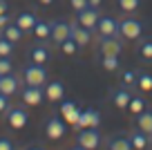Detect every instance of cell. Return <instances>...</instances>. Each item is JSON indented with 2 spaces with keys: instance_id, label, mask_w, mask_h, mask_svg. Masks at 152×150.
Segmentation results:
<instances>
[{
  "instance_id": "cell-1",
  "label": "cell",
  "mask_w": 152,
  "mask_h": 150,
  "mask_svg": "<svg viewBox=\"0 0 152 150\" xmlns=\"http://www.w3.org/2000/svg\"><path fill=\"white\" fill-rule=\"evenodd\" d=\"M143 34V23L139 18L125 16L119 20V36L123 40H139V36Z\"/></svg>"
},
{
  "instance_id": "cell-2",
  "label": "cell",
  "mask_w": 152,
  "mask_h": 150,
  "mask_svg": "<svg viewBox=\"0 0 152 150\" xmlns=\"http://www.w3.org/2000/svg\"><path fill=\"white\" fill-rule=\"evenodd\" d=\"M101 132L99 128H83V130H78V135H76V148L81 150H94L101 146Z\"/></svg>"
},
{
  "instance_id": "cell-3",
  "label": "cell",
  "mask_w": 152,
  "mask_h": 150,
  "mask_svg": "<svg viewBox=\"0 0 152 150\" xmlns=\"http://www.w3.org/2000/svg\"><path fill=\"white\" fill-rule=\"evenodd\" d=\"M23 81L27 85H40V88H43V85L47 83V70H45V65L29 63L23 70Z\"/></svg>"
},
{
  "instance_id": "cell-4",
  "label": "cell",
  "mask_w": 152,
  "mask_h": 150,
  "mask_svg": "<svg viewBox=\"0 0 152 150\" xmlns=\"http://www.w3.org/2000/svg\"><path fill=\"white\" fill-rule=\"evenodd\" d=\"M5 114H7V126L14 128V130H23L29 121V114L23 105H9Z\"/></svg>"
},
{
  "instance_id": "cell-5",
  "label": "cell",
  "mask_w": 152,
  "mask_h": 150,
  "mask_svg": "<svg viewBox=\"0 0 152 150\" xmlns=\"http://www.w3.org/2000/svg\"><path fill=\"white\" fill-rule=\"evenodd\" d=\"M45 137H47L49 141H58V139H63L65 137V132H67V126H65V119H61V117H49L47 121H45Z\"/></svg>"
},
{
  "instance_id": "cell-6",
  "label": "cell",
  "mask_w": 152,
  "mask_h": 150,
  "mask_svg": "<svg viewBox=\"0 0 152 150\" xmlns=\"http://www.w3.org/2000/svg\"><path fill=\"white\" fill-rule=\"evenodd\" d=\"M99 52L101 56H121V52H123V40H121V36H99Z\"/></svg>"
},
{
  "instance_id": "cell-7",
  "label": "cell",
  "mask_w": 152,
  "mask_h": 150,
  "mask_svg": "<svg viewBox=\"0 0 152 150\" xmlns=\"http://www.w3.org/2000/svg\"><path fill=\"white\" fill-rule=\"evenodd\" d=\"M101 126V112L96 108H83L78 114V121L74 123L76 130H83V128H99Z\"/></svg>"
},
{
  "instance_id": "cell-8",
  "label": "cell",
  "mask_w": 152,
  "mask_h": 150,
  "mask_svg": "<svg viewBox=\"0 0 152 150\" xmlns=\"http://www.w3.org/2000/svg\"><path fill=\"white\" fill-rule=\"evenodd\" d=\"M99 18H101L99 9H96V7H90V5H87L85 9L76 11V23L83 25V27H87L90 32H94V29H96V23H99Z\"/></svg>"
},
{
  "instance_id": "cell-9",
  "label": "cell",
  "mask_w": 152,
  "mask_h": 150,
  "mask_svg": "<svg viewBox=\"0 0 152 150\" xmlns=\"http://www.w3.org/2000/svg\"><path fill=\"white\" fill-rule=\"evenodd\" d=\"M20 96H23L25 105H40V103H43V99H45V90L40 88V85H27V83H25Z\"/></svg>"
},
{
  "instance_id": "cell-10",
  "label": "cell",
  "mask_w": 152,
  "mask_h": 150,
  "mask_svg": "<svg viewBox=\"0 0 152 150\" xmlns=\"http://www.w3.org/2000/svg\"><path fill=\"white\" fill-rule=\"evenodd\" d=\"M49 38H52L56 45H61L65 38H69V32H72V27H69V23H65V20H52L49 23Z\"/></svg>"
},
{
  "instance_id": "cell-11",
  "label": "cell",
  "mask_w": 152,
  "mask_h": 150,
  "mask_svg": "<svg viewBox=\"0 0 152 150\" xmlns=\"http://www.w3.org/2000/svg\"><path fill=\"white\" fill-rule=\"evenodd\" d=\"M96 32L99 36H119V20L112 16H101L96 23Z\"/></svg>"
},
{
  "instance_id": "cell-12",
  "label": "cell",
  "mask_w": 152,
  "mask_h": 150,
  "mask_svg": "<svg viewBox=\"0 0 152 150\" xmlns=\"http://www.w3.org/2000/svg\"><path fill=\"white\" fill-rule=\"evenodd\" d=\"M110 99H112V105H114V108H119V110H128L130 99H132V92H130L128 85H121V88L112 90Z\"/></svg>"
},
{
  "instance_id": "cell-13",
  "label": "cell",
  "mask_w": 152,
  "mask_h": 150,
  "mask_svg": "<svg viewBox=\"0 0 152 150\" xmlns=\"http://www.w3.org/2000/svg\"><path fill=\"white\" fill-rule=\"evenodd\" d=\"M65 96V83L63 81H47L45 83V99L49 103H58Z\"/></svg>"
},
{
  "instance_id": "cell-14",
  "label": "cell",
  "mask_w": 152,
  "mask_h": 150,
  "mask_svg": "<svg viewBox=\"0 0 152 150\" xmlns=\"http://www.w3.org/2000/svg\"><path fill=\"white\" fill-rule=\"evenodd\" d=\"M0 92L7 94V96H14V94L20 92V79L14 74V72L0 76Z\"/></svg>"
},
{
  "instance_id": "cell-15",
  "label": "cell",
  "mask_w": 152,
  "mask_h": 150,
  "mask_svg": "<svg viewBox=\"0 0 152 150\" xmlns=\"http://www.w3.org/2000/svg\"><path fill=\"white\" fill-rule=\"evenodd\" d=\"M27 58H29V63L45 65V63L52 61V52H49V47H45V45H31L29 52H27Z\"/></svg>"
},
{
  "instance_id": "cell-16",
  "label": "cell",
  "mask_w": 152,
  "mask_h": 150,
  "mask_svg": "<svg viewBox=\"0 0 152 150\" xmlns=\"http://www.w3.org/2000/svg\"><path fill=\"white\" fill-rule=\"evenodd\" d=\"M69 27H72L69 36L76 40V45H78V47H85V45H90V43H92V34H90V29H87V27L78 25L76 20H74V23H69Z\"/></svg>"
},
{
  "instance_id": "cell-17",
  "label": "cell",
  "mask_w": 152,
  "mask_h": 150,
  "mask_svg": "<svg viewBox=\"0 0 152 150\" xmlns=\"http://www.w3.org/2000/svg\"><path fill=\"white\" fill-rule=\"evenodd\" d=\"M81 110H83V108H78V103H76V101H63V103H61V117L65 119L69 126H74V123L78 121Z\"/></svg>"
},
{
  "instance_id": "cell-18",
  "label": "cell",
  "mask_w": 152,
  "mask_h": 150,
  "mask_svg": "<svg viewBox=\"0 0 152 150\" xmlns=\"http://www.w3.org/2000/svg\"><path fill=\"white\" fill-rule=\"evenodd\" d=\"M137 56L141 61L150 63L152 61V36H139V45H137Z\"/></svg>"
},
{
  "instance_id": "cell-19",
  "label": "cell",
  "mask_w": 152,
  "mask_h": 150,
  "mask_svg": "<svg viewBox=\"0 0 152 150\" xmlns=\"http://www.w3.org/2000/svg\"><path fill=\"white\" fill-rule=\"evenodd\" d=\"M105 148L107 150H132L130 143V135H114L105 141Z\"/></svg>"
},
{
  "instance_id": "cell-20",
  "label": "cell",
  "mask_w": 152,
  "mask_h": 150,
  "mask_svg": "<svg viewBox=\"0 0 152 150\" xmlns=\"http://www.w3.org/2000/svg\"><path fill=\"white\" fill-rule=\"evenodd\" d=\"M36 20H38V18H36V14H31V11H23V14H18V16L14 18V23L18 25V27L23 29L25 34H27V32H31V29H34Z\"/></svg>"
},
{
  "instance_id": "cell-21",
  "label": "cell",
  "mask_w": 152,
  "mask_h": 150,
  "mask_svg": "<svg viewBox=\"0 0 152 150\" xmlns=\"http://www.w3.org/2000/svg\"><path fill=\"white\" fill-rule=\"evenodd\" d=\"M130 143H132V150H143V148L150 146V137L137 128V130L130 132Z\"/></svg>"
},
{
  "instance_id": "cell-22",
  "label": "cell",
  "mask_w": 152,
  "mask_h": 150,
  "mask_svg": "<svg viewBox=\"0 0 152 150\" xmlns=\"http://www.w3.org/2000/svg\"><path fill=\"white\" fill-rule=\"evenodd\" d=\"M137 128L152 137V110H143L141 114H137Z\"/></svg>"
},
{
  "instance_id": "cell-23",
  "label": "cell",
  "mask_w": 152,
  "mask_h": 150,
  "mask_svg": "<svg viewBox=\"0 0 152 150\" xmlns=\"http://www.w3.org/2000/svg\"><path fill=\"white\" fill-rule=\"evenodd\" d=\"M0 34H2V36H5L7 40H11V43H18L20 38H23V34H25V32H23V29H20L16 23H9V25H5V27L0 29Z\"/></svg>"
},
{
  "instance_id": "cell-24",
  "label": "cell",
  "mask_w": 152,
  "mask_h": 150,
  "mask_svg": "<svg viewBox=\"0 0 152 150\" xmlns=\"http://www.w3.org/2000/svg\"><path fill=\"white\" fill-rule=\"evenodd\" d=\"M101 67H103L105 72H116L121 67V56H101Z\"/></svg>"
},
{
  "instance_id": "cell-25",
  "label": "cell",
  "mask_w": 152,
  "mask_h": 150,
  "mask_svg": "<svg viewBox=\"0 0 152 150\" xmlns=\"http://www.w3.org/2000/svg\"><path fill=\"white\" fill-rule=\"evenodd\" d=\"M49 23H45V20H36V25H34L31 34L38 38V40H45V38H49Z\"/></svg>"
},
{
  "instance_id": "cell-26",
  "label": "cell",
  "mask_w": 152,
  "mask_h": 150,
  "mask_svg": "<svg viewBox=\"0 0 152 150\" xmlns=\"http://www.w3.org/2000/svg\"><path fill=\"white\" fill-rule=\"evenodd\" d=\"M137 88L141 92H150L152 90V74L148 72H137Z\"/></svg>"
},
{
  "instance_id": "cell-27",
  "label": "cell",
  "mask_w": 152,
  "mask_h": 150,
  "mask_svg": "<svg viewBox=\"0 0 152 150\" xmlns=\"http://www.w3.org/2000/svg\"><path fill=\"white\" fill-rule=\"evenodd\" d=\"M128 110L132 114H141L143 110H148V101H145V99H141V96H132V99H130Z\"/></svg>"
},
{
  "instance_id": "cell-28",
  "label": "cell",
  "mask_w": 152,
  "mask_h": 150,
  "mask_svg": "<svg viewBox=\"0 0 152 150\" xmlns=\"http://www.w3.org/2000/svg\"><path fill=\"white\" fill-rule=\"evenodd\" d=\"M78 49H81V47L76 45V40H74L72 36H69V38H65V40L61 43V52L65 54V56H74V54L78 52Z\"/></svg>"
},
{
  "instance_id": "cell-29",
  "label": "cell",
  "mask_w": 152,
  "mask_h": 150,
  "mask_svg": "<svg viewBox=\"0 0 152 150\" xmlns=\"http://www.w3.org/2000/svg\"><path fill=\"white\" fill-rule=\"evenodd\" d=\"M116 5H119V9L125 11V14H134V11L141 7V0H116Z\"/></svg>"
},
{
  "instance_id": "cell-30",
  "label": "cell",
  "mask_w": 152,
  "mask_h": 150,
  "mask_svg": "<svg viewBox=\"0 0 152 150\" xmlns=\"http://www.w3.org/2000/svg\"><path fill=\"white\" fill-rule=\"evenodd\" d=\"M14 45L16 43L7 40V38L0 34V56H11V54H14Z\"/></svg>"
},
{
  "instance_id": "cell-31",
  "label": "cell",
  "mask_w": 152,
  "mask_h": 150,
  "mask_svg": "<svg viewBox=\"0 0 152 150\" xmlns=\"http://www.w3.org/2000/svg\"><path fill=\"white\" fill-rule=\"evenodd\" d=\"M121 81H123V85H128V88H134V85H137V72L125 70L123 74H121Z\"/></svg>"
},
{
  "instance_id": "cell-32",
  "label": "cell",
  "mask_w": 152,
  "mask_h": 150,
  "mask_svg": "<svg viewBox=\"0 0 152 150\" xmlns=\"http://www.w3.org/2000/svg\"><path fill=\"white\" fill-rule=\"evenodd\" d=\"M14 72V63H11V56H0V76Z\"/></svg>"
},
{
  "instance_id": "cell-33",
  "label": "cell",
  "mask_w": 152,
  "mask_h": 150,
  "mask_svg": "<svg viewBox=\"0 0 152 150\" xmlns=\"http://www.w3.org/2000/svg\"><path fill=\"white\" fill-rule=\"evenodd\" d=\"M69 5H72V9H74V11H81V9H85V7H87V0H69Z\"/></svg>"
},
{
  "instance_id": "cell-34",
  "label": "cell",
  "mask_w": 152,
  "mask_h": 150,
  "mask_svg": "<svg viewBox=\"0 0 152 150\" xmlns=\"http://www.w3.org/2000/svg\"><path fill=\"white\" fill-rule=\"evenodd\" d=\"M7 108H9V96L0 92V114H2V112H7Z\"/></svg>"
},
{
  "instance_id": "cell-35",
  "label": "cell",
  "mask_w": 152,
  "mask_h": 150,
  "mask_svg": "<svg viewBox=\"0 0 152 150\" xmlns=\"http://www.w3.org/2000/svg\"><path fill=\"white\" fill-rule=\"evenodd\" d=\"M11 148H14V143L7 137H0V150H11Z\"/></svg>"
},
{
  "instance_id": "cell-36",
  "label": "cell",
  "mask_w": 152,
  "mask_h": 150,
  "mask_svg": "<svg viewBox=\"0 0 152 150\" xmlns=\"http://www.w3.org/2000/svg\"><path fill=\"white\" fill-rule=\"evenodd\" d=\"M11 20H9V14H0V29L5 27V25H9Z\"/></svg>"
},
{
  "instance_id": "cell-37",
  "label": "cell",
  "mask_w": 152,
  "mask_h": 150,
  "mask_svg": "<svg viewBox=\"0 0 152 150\" xmlns=\"http://www.w3.org/2000/svg\"><path fill=\"white\" fill-rule=\"evenodd\" d=\"M9 5H7V0H0V14H7Z\"/></svg>"
},
{
  "instance_id": "cell-38",
  "label": "cell",
  "mask_w": 152,
  "mask_h": 150,
  "mask_svg": "<svg viewBox=\"0 0 152 150\" xmlns=\"http://www.w3.org/2000/svg\"><path fill=\"white\" fill-rule=\"evenodd\" d=\"M87 5H90V7H96V9H99V7L103 5V0H87Z\"/></svg>"
},
{
  "instance_id": "cell-39",
  "label": "cell",
  "mask_w": 152,
  "mask_h": 150,
  "mask_svg": "<svg viewBox=\"0 0 152 150\" xmlns=\"http://www.w3.org/2000/svg\"><path fill=\"white\" fill-rule=\"evenodd\" d=\"M38 2H40V5H52L54 0H38Z\"/></svg>"
},
{
  "instance_id": "cell-40",
  "label": "cell",
  "mask_w": 152,
  "mask_h": 150,
  "mask_svg": "<svg viewBox=\"0 0 152 150\" xmlns=\"http://www.w3.org/2000/svg\"><path fill=\"white\" fill-rule=\"evenodd\" d=\"M150 146H152V137H150Z\"/></svg>"
}]
</instances>
